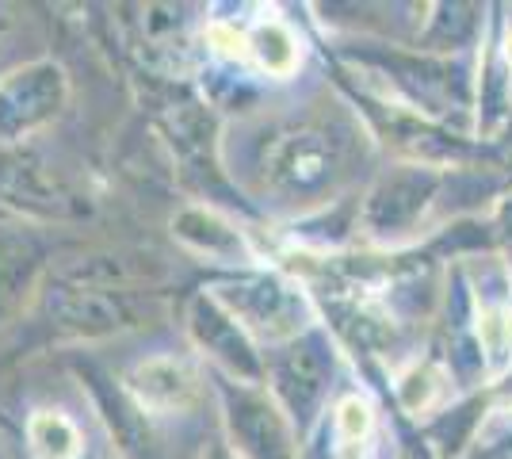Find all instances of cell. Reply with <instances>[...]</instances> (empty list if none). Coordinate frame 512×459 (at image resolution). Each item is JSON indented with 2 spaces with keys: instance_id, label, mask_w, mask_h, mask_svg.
<instances>
[{
  "instance_id": "1",
  "label": "cell",
  "mask_w": 512,
  "mask_h": 459,
  "mask_svg": "<svg viewBox=\"0 0 512 459\" xmlns=\"http://www.w3.org/2000/svg\"><path fill=\"white\" fill-rule=\"evenodd\" d=\"M356 138L337 123H302L276 134L264 150V184L283 203H318L329 199L348 176Z\"/></svg>"
},
{
  "instance_id": "2",
  "label": "cell",
  "mask_w": 512,
  "mask_h": 459,
  "mask_svg": "<svg viewBox=\"0 0 512 459\" xmlns=\"http://www.w3.org/2000/svg\"><path fill=\"white\" fill-rule=\"evenodd\" d=\"M214 303L222 306L237 326L253 337H264L272 345H287L302 337L306 329V299L295 284L268 276V272H253V276H237L226 284L214 287Z\"/></svg>"
},
{
  "instance_id": "3",
  "label": "cell",
  "mask_w": 512,
  "mask_h": 459,
  "mask_svg": "<svg viewBox=\"0 0 512 459\" xmlns=\"http://www.w3.org/2000/svg\"><path fill=\"white\" fill-rule=\"evenodd\" d=\"M46 310L77 337H111L146 322L150 303L127 287H73L58 284L46 295Z\"/></svg>"
},
{
  "instance_id": "4",
  "label": "cell",
  "mask_w": 512,
  "mask_h": 459,
  "mask_svg": "<svg viewBox=\"0 0 512 459\" xmlns=\"http://www.w3.org/2000/svg\"><path fill=\"white\" fill-rule=\"evenodd\" d=\"M268 375H272L279 406L295 417L299 425H306L310 417L318 414L321 398L329 391V375H333L329 345L321 341L318 333H302V337L287 341L272 356Z\"/></svg>"
},
{
  "instance_id": "5",
  "label": "cell",
  "mask_w": 512,
  "mask_h": 459,
  "mask_svg": "<svg viewBox=\"0 0 512 459\" xmlns=\"http://www.w3.org/2000/svg\"><path fill=\"white\" fill-rule=\"evenodd\" d=\"M65 104V77L54 62H35L0 81V138L16 142L46 127Z\"/></svg>"
},
{
  "instance_id": "6",
  "label": "cell",
  "mask_w": 512,
  "mask_h": 459,
  "mask_svg": "<svg viewBox=\"0 0 512 459\" xmlns=\"http://www.w3.org/2000/svg\"><path fill=\"white\" fill-rule=\"evenodd\" d=\"M226 421L234 448L245 459H295L291 425L272 398L249 387H226Z\"/></svg>"
},
{
  "instance_id": "7",
  "label": "cell",
  "mask_w": 512,
  "mask_h": 459,
  "mask_svg": "<svg viewBox=\"0 0 512 459\" xmlns=\"http://www.w3.org/2000/svg\"><path fill=\"white\" fill-rule=\"evenodd\" d=\"M188 322H192V337L199 341V349L211 352V360L218 368H226L241 383H256L264 375L253 345H249V333L237 326L211 295L195 299L192 310H188Z\"/></svg>"
},
{
  "instance_id": "8",
  "label": "cell",
  "mask_w": 512,
  "mask_h": 459,
  "mask_svg": "<svg viewBox=\"0 0 512 459\" xmlns=\"http://www.w3.org/2000/svg\"><path fill=\"white\" fill-rule=\"evenodd\" d=\"M436 176L428 169H398L394 176L379 180V188L371 192L363 207V226L371 234H402L421 219L428 199L436 196Z\"/></svg>"
},
{
  "instance_id": "9",
  "label": "cell",
  "mask_w": 512,
  "mask_h": 459,
  "mask_svg": "<svg viewBox=\"0 0 512 459\" xmlns=\"http://www.w3.org/2000/svg\"><path fill=\"white\" fill-rule=\"evenodd\" d=\"M130 402L150 414H184L199 398L195 372L176 356H150L127 375Z\"/></svg>"
},
{
  "instance_id": "10",
  "label": "cell",
  "mask_w": 512,
  "mask_h": 459,
  "mask_svg": "<svg viewBox=\"0 0 512 459\" xmlns=\"http://www.w3.org/2000/svg\"><path fill=\"white\" fill-rule=\"evenodd\" d=\"M172 230L184 245H192L195 253H207V257H218V261H237L245 253V241H241L234 226L211 215V211H203V207L176 215Z\"/></svg>"
},
{
  "instance_id": "11",
  "label": "cell",
  "mask_w": 512,
  "mask_h": 459,
  "mask_svg": "<svg viewBox=\"0 0 512 459\" xmlns=\"http://www.w3.org/2000/svg\"><path fill=\"white\" fill-rule=\"evenodd\" d=\"M88 387L96 394V402H100V410H104V421L111 425V433L123 444V452L134 459H150V437H146L142 425H138V406L130 402L127 394L107 387L104 375H88Z\"/></svg>"
},
{
  "instance_id": "12",
  "label": "cell",
  "mask_w": 512,
  "mask_h": 459,
  "mask_svg": "<svg viewBox=\"0 0 512 459\" xmlns=\"http://www.w3.org/2000/svg\"><path fill=\"white\" fill-rule=\"evenodd\" d=\"M27 440L43 459H77L81 456V433L65 414L43 410L27 421Z\"/></svg>"
},
{
  "instance_id": "13",
  "label": "cell",
  "mask_w": 512,
  "mask_h": 459,
  "mask_svg": "<svg viewBox=\"0 0 512 459\" xmlns=\"http://www.w3.org/2000/svg\"><path fill=\"white\" fill-rule=\"evenodd\" d=\"M478 345L482 360L493 375L505 372L512 364V306L505 303H482L478 310Z\"/></svg>"
},
{
  "instance_id": "14",
  "label": "cell",
  "mask_w": 512,
  "mask_h": 459,
  "mask_svg": "<svg viewBox=\"0 0 512 459\" xmlns=\"http://www.w3.org/2000/svg\"><path fill=\"white\" fill-rule=\"evenodd\" d=\"M249 46H253L256 62L268 69L272 77H287L291 69L299 66V43H295V35L279 20L260 23L253 31V39H249Z\"/></svg>"
},
{
  "instance_id": "15",
  "label": "cell",
  "mask_w": 512,
  "mask_h": 459,
  "mask_svg": "<svg viewBox=\"0 0 512 459\" xmlns=\"http://www.w3.org/2000/svg\"><path fill=\"white\" fill-rule=\"evenodd\" d=\"M367 429H371V410H367V402H360V398L341 402V410H337V433H341L344 448H360L363 440H367Z\"/></svg>"
},
{
  "instance_id": "16",
  "label": "cell",
  "mask_w": 512,
  "mask_h": 459,
  "mask_svg": "<svg viewBox=\"0 0 512 459\" xmlns=\"http://www.w3.org/2000/svg\"><path fill=\"white\" fill-rule=\"evenodd\" d=\"M23 287H27V264H20L16 257L0 264V318L16 310Z\"/></svg>"
},
{
  "instance_id": "17",
  "label": "cell",
  "mask_w": 512,
  "mask_h": 459,
  "mask_svg": "<svg viewBox=\"0 0 512 459\" xmlns=\"http://www.w3.org/2000/svg\"><path fill=\"white\" fill-rule=\"evenodd\" d=\"M203 459H237V452L230 448V444H222V440H214L211 448L203 452Z\"/></svg>"
}]
</instances>
